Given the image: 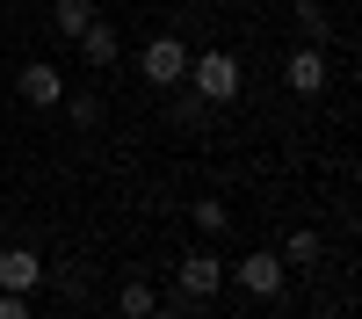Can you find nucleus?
I'll return each instance as SVG.
<instances>
[{
    "label": "nucleus",
    "mask_w": 362,
    "mask_h": 319,
    "mask_svg": "<svg viewBox=\"0 0 362 319\" xmlns=\"http://www.w3.org/2000/svg\"><path fill=\"white\" fill-rule=\"evenodd\" d=\"M283 261H297V269H319V232H290V240H283Z\"/></svg>",
    "instance_id": "obj_11"
},
{
    "label": "nucleus",
    "mask_w": 362,
    "mask_h": 319,
    "mask_svg": "<svg viewBox=\"0 0 362 319\" xmlns=\"http://www.w3.org/2000/svg\"><path fill=\"white\" fill-rule=\"evenodd\" d=\"M297 29H305V44L326 37V8H319V0H297Z\"/></svg>",
    "instance_id": "obj_13"
},
{
    "label": "nucleus",
    "mask_w": 362,
    "mask_h": 319,
    "mask_svg": "<svg viewBox=\"0 0 362 319\" xmlns=\"http://www.w3.org/2000/svg\"><path fill=\"white\" fill-rule=\"evenodd\" d=\"M73 124H80V131H87V124H102V102H95V95H80V102H73Z\"/></svg>",
    "instance_id": "obj_14"
},
{
    "label": "nucleus",
    "mask_w": 362,
    "mask_h": 319,
    "mask_svg": "<svg viewBox=\"0 0 362 319\" xmlns=\"http://www.w3.org/2000/svg\"><path fill=\"white\" fill-rule=\"evenodd\" d=\"M283 73H290V87H297V95H319V87H326V51H319V44H297Z\"/></svg>",
    "instance_id": "obj_7"
},
{
    "label": "nucleus",
    "mask_w": 362,
    "mask_h": 319,
    "mask_svg": "<svg viewBox=\"0 0 362 319\" xmlns=\"http://www.w3.org/2000/svg\"><path fill=\"white\" fill-rule=\"evenodd\" d=\"M153 305H160V298H153V283H138V276L124 283V298H116V312H124V319H145Z\"/></svg>",
    "instance_id": "obj_10"
},
{
    "label": "nucleus",
    "mask_w": 362,
    "mask_h": 319,
    "mask_svg": "<svg viewBox=\"0 0 362 319\" xmlns=\"http://www.w3.org/2000/svg\"><path fill=\"white\" fill-rule=\"evenodd\" d=\"M51 22H58V37H80V29L95 22V8H87V0H58V8H51Z\"/></svg>",
    "instance_id": "obj_9"
},
{
    "label": "nucleus",
    "mask_w": 362,
    "mask_h": 319,
    "mask_svg": "<svg viewBox=\"0 0 362 319\" xmlns=\"http://www.w3.org/2000/svg\"><path fill=\"white\" fill-rule=\"evenodd\" d=\"M218 290H225V261L210 254V247L181 261V298H218Z\"/></svg>",
    "instance_id": "obj_4"
},
{
    "label": "nucleus",
    "mask_w": 362,
    "mask_h": 319,
    "mask_svg": "<svg viewBox=\"0 0 362 319\" xmlns=\"http://www.w3.org/2000/svg\"><path fill=\"white\" fill-rule=\"evenodd\" d=\"M15 87H22L29 109H58V102H66V73H58V66H29Z\"/></svg>",
    "instance_id": "obj_6"
},
{
    "label": "nucleus",
    "mask_w": 362,
    "mask_h": 319,
    "mask_svg": "<svg viewBox=\"0 0 362 319\" xmlns=\"http://www.w3.org/2000/svg\"><path fill=\"white\" fill-rule=\"evenodd\" d=\"M73 44H80V58H87V66H116V51H124V37H116V29H109L102 15L87 22V29H80Z\"/></svg>",
    "instance_id": "obj_8"
},
{
    "label": "nucleus",
    "mask_w": 362,
    "mask_h": 319,
    "mask_svg": "<svg viewBox=\"0 0 362 319\" xmlns=\"http://www.w3.org/2000/svg\"><path fill=\"white\" fill-rule=\"evenodd\" d=\"M37 283H44V254H37V247H0V290L29 298Z\"/></svg>",
    "instance_id": "obj_3"
},
{
    "label": "nucleus",
    "mask_w": 362,
    "mask_h": 319,
    "mask_svg": "<svg viewBox=\"0 0 362 319\" xmlns=\"http://www.w3.org/2000/svg\"><path fill=\"white\" fill-rule=\"evenodd\" d=\"M239 283H247L254 290V298H283V254H247V261H239Z\"/></svg>",
    "instance_id": "obj_5"
},
{
    "label": "nucleus",
    "mask_w": 362,
    "mask_h": 319,
    "mask_svg": "<svg viewBox=\"0 0 362 319\" xmlns=\"http://www.w3.org/2000/svg\"><path fill=\"white\" fill-rule=\"evenodd\" d=\"M0 319H29V298H15V290H0Z\"/></svg>",
    "instance_id": "obj_15"
},
{
    "label": "nucleus",
    "mask_w": 362,
    "mask_h": 319,
    "mask_svg": "<svg viewBox=\"0 0 362 319\" xmlns=\"http://www.w3.org/2000/svg\"><path fill=\"white\" fill-rule=\"evenodd\" d=\"M189 80H196L203 102H232L239 95V58L232 51H203V58H189Z\"/></svg>",
    "instance_id": "obj_1"
},
{
    "label": "nucleus",
    "mask_w": 362,
    "mask_h": 319,
    "mask_svg": "<svg viewBox=\"0 0 362 319\" xmlns=\"http://www.w3.org/2000/svg\"><path fill=\"white\" fill-rule=\"evenodd\" d=\"M145 80H153V87H181V80H189V44H181V37H153V44H145Z\"/></svg>",
    "instance_id": "obj_2"
},
{
    "label": "nucleus",
    "mask_w": 362,
    "mask_h": 319,
    "mask_svg": "<svg viewBox=\"0 0 362 319\" xmlns=\"http://www.w3.org/2000/svg\"><path fill=\"white\" fill-rule=\"evenodd\" d=\"M145 319H181V312H174V305H153V312H145Z\"/></svg>",
    "instance_id": "obj_16"
},
{
    "label": "nucleus",
    "mask_w": 362,
    "mask_h": 319,
    "mask_svg": "<svg viewBox=\"0 0 362 319\" xmlns=\"http://www.w3.org/2000/svg\"><path fill=\"white\" fill-rule=\"evenodd\" d=\"M196 225L210 232V240H218V232L232 225V211H225V203H218V196H196Z\"/></svg>",
    "instance_id": "obj_12"
}]
</instances>
